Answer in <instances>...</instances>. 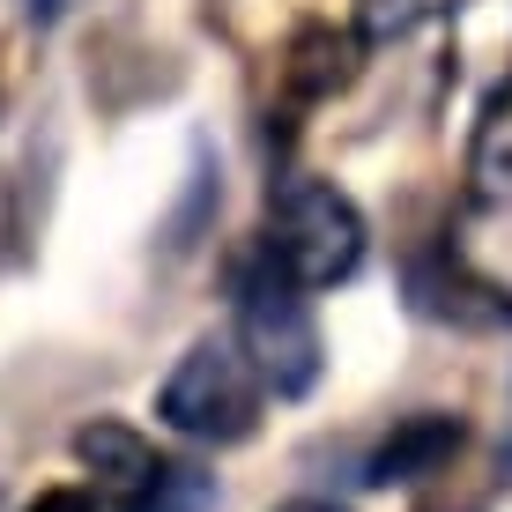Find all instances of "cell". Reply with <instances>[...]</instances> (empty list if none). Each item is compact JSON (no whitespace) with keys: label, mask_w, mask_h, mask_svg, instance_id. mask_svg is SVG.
<instances>
[{"label":"cell","mask_w":512,"mask_h":512,"mask_svg":"<svg viewBox=\"0 0 512 512\" xmlns=\"http://www.w3.org/2000/svg\"><path fill=\"white\" fill-rule=\"evenodd\" d=\"M260 253L297 290H334V282H349L364 268V216L342 186L297 171V179H282L268 193V238H260Z\"/></svg>","instance_id":"6da1fadb"},{"label":"cell","mask_w":512,"mask_h":512,"mask_svg":"<svg viewBox=\"0 0 512 512\" xmlns=\"http://www.w3.org/2000/svg\"><path fill=\"white\" fill-rule=\"evenodd\" d=\"M231 290H238V349H245V364H253V379L282 401L312 394L327 357H320V327H312L305 290H297L268 253L245 260Z\"/></svg>","instance_id":"7a4b0ae2"},{"label":"cell","mask_w":512,"mask_h":512,"mask_svg":"<svg viewBox=\"0 0 512 512\" xmlns=\"http://www.w3.org/2000/svg\"><path fill=\"white\" fill-rule=\"evenodd\" d=\"M260 394H268V386L253 379L245 349L208 334V342H193L186 357L171 364V379L156 386V423L193 438V446H238L260 423Z\"/></svg>","instance_id":"3957f363"},{"label":"cell","mask_w":512,"mask_h":512,"mask_svg":"<svg viewBox=\"0 0 512 512\" xmlns=\"http://www.w3.org/2000/svg\"><path fill=\"white\" fill-rule=\"evenodd\" d=\"M409 305L423 320H446L461 334H512V290L490 275H475L461 253L431 245V253L409 268Z\"/></svg>","instance_id":"277c9868"},{"label":"cell","mask_w":512,"mask_h":512,"mask_svg":"<svg viewBox=\"0 0 512 512\" xmlns=\"http://www.w3.org/2000/svg\"><path fill=\"white\" fill-rule=\"evenodd\" d=\"M364 67V38L357 30H334V23H305L290 38V52H282V90H290L297 104H320L334 90H349Z\"/></svg>","instance_id":"5b68a950"},{"label":"cell","mask_w":512,"mask_h":512,"mask_svg":"<svg viewBox=\"0 0 512 512\" xmlns=\"http://www.w3.org/2000/svg\"><path fill=\"white\" fill-rule=\"evenodd\" d=\"M461 453V416H438V409H423L409 423H394V431L379 438V453L364 461V483H379V490H394V483H423V475H438Z\"/></svg>","instance_id":"8992f818"},{"label":"cell","mask_w":512,"mask_h":512,"mask_svg":"<svg viewBox=\"0 0 512 512\" xmlns=\"http://www.w3.org/2000/svg\"><path fill=\"white\" fill-rule=\"evenodd\" d=\"M75 461L90 468L97 490H104V498H119V505H134L141 490L156 483V468H164V461H156V446H149L141 431H127V423H104V416L75 431Z\"/></svg>","instance_id":"52a82bcc"},{"label":"cell","mask_w":512,"mask_h":512,"mask_svg":"<svg viewBox=\"0 0 512 512\" xmlns=\"http://www.w3.org/2000/svg\"><path fill=\"white\" fill-rule=\"evenodd\" d=\"M468 171H475V193H483V201H505L512 193V82L483 104V119H475Z\"/></svg>","instance_id":"ba28073f"},{"label":"cell","mask_w":512,"mask_h":512,"mask_svg":"<svg viewBox=\"0 0 512 512\" xmlns=\"http://www.w3.org/2000/svg\"><path fill=\"white\" fill-rule=\"evenodd\" d=\"M468 0H357V38L364 45H386V38H416V30L461 15Z\"/></svg>","instance_id":"9c48e42d"},{"label":"cell","mask_w":512,"mask_h":512,"mask_svg":"<svg viewBox=\"0 0 512 512\" xmlns=\"http://www.w3.org/2000/svg\"><path fill=\"white\" fill-rule=\"evenodd\" d=\"M127 512H216V475H201L186 461H164V468H156V483L141 490Z\"/></svg>","instance_id":"30bf717a"},{"label":"cell","mask_w":512,"mask_h":512,"mask_svg":"<svg viewBox=\"0 0 512 512\" xmlns=\"http://www.w3.org/2000/svg\"><path fill=\"white\" fill-rule=\"evenodd\" d=\"M30 512H127V505L104 498V490H97V498H82V490H52V498H38Z\"/></svg>","instance_id":"8fae6325"},{"label":"cell","mask_w":512,"mask_h":512,"mask_svg":"<svg viewBox=\"0 0 512 512\" xmlns=\"http://www.w3.org/2000/svg\"><path fill=\"white\" fill-rule=\"evenodd\" d=\"M282 512H334V505H320V498H297V505H282Z\"/></svg>","instance_id":"7c38bea8"}]
</instances>
